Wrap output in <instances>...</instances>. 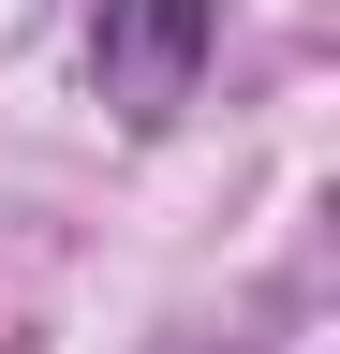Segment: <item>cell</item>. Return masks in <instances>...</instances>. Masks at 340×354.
<instances>
[{
	"label": "cell",
	"instance_id": "obj_1",
	"mask_svg": "<svg viewBox=\"0 0 340 354\" xmlns=\"http://www.w3.org/2000/svg\"><path fill=\"white\" fill-rule=\"evenodd\" d=\"M207 44H222V0H89V88L134 133H178V104L207 88Z\"/></svg>",
	"mask_w": 340,
	"mask_h": 354
}]
</instances>
